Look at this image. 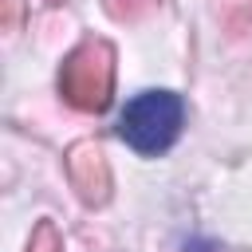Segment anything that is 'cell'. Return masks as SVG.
<instances>
[{
  "label": "cell",
  "mask_w": 252,
  "mask_h": 252,
  "mask_svg": "<svg viewBox=\"0 0 252 252\" xmlns=\"http://www.w3.org/2000/svg\"><path fill=\"white\" fill-rule=\"evenodd\" d=\"M59 94L87 114L110 106L114 94V47L102 35H87L59 67Z\"/></svg>",
  "instance_id": "cell-1"
},
{
  "label": "cell",
  "mask_w": 252,
  "mask_h": 252,
  "mask_svg": "<svg viewBox=\"0 0 252 252\" xmlns=\"http://www.w3.org/2000/svg\"><path fill=\"white\" fill-rule=\"evenodd\" d=\"M181 114H185V106L173 91H146L126 102V110L118 118V134L138 154H161L177 142Z\"/></svg>",
  "instance_id": "cell-2"
},
{
  "label": "cell",
  "mask_w": 252,
  "mask_h": 252,
  "mask_svg": "<svg viewBox=\"0 0 252 252\" xmlns=\"http://www.w3.org/2000/svg\"><path fill=\"white\" fill-rule=\"evenodd\" d=\"M67 177H71V189L79 193L83 205L98 209V205L110 201L114 173H110V161H106L98 142H75L67 150Z\"/></svg>",
  "instance_id": "cell-3"
},
{
  "label": "cell",
  "mask_w": 252,
  "mask_h": 252,
  "mask_svg": "<svg viewBox=\"0 0 252 252\" xmlns=\"http://www.w3.org/2000/svg\"><path fill=\"white\" fill-rule=\"evenodd\" d=\"M161 0H102V8H106V16L110 20H142V16H150L154 8H158Z\"/></svg>",
  "instance_id": "cell-4"
},
{
  "label": "cell",
  "mask_w": 252,
  "mask_h": 252,
  "mask_svg": "<svg viewBox=\"0 0 252 252\" xmlns=\"http://www.w3.org/2000/svg\"><path fill=\"white\" fill-rule=\"evenodd\" d=\"M24 252H63V236H59V228H55L51 220H39V224L32 228V240H28Z\"/></svg>",
  "instance_id": "cell-5"
},
{
  "label": "cell",
  "mask_w": 252,
  "mask_h": 252,
  "mask_svg": "<svg viewBox=\"0 0 252 252\" xmlns=\"http://www.w3.org/2000/svg\"><path fill=\"white\" fill-rule=\"evenodd\" d=\"M20 24H24V0H0V28L20 32Z\"/></svg>",
  "instance_id": "cell-6"
},
{
  "label": "cell",
  "mask_w": 252,
  "mask_h": 252,
  "mask_svg": "<svg viewBox=\"0 0 252 252\" xmlns=\"http://www.w3.org/2000/svg\"><path fill=\"white\" fill-rule=\"evenodd\" d=\"M193 252H213V248L209 244H193Z\"/></svg>",
  "instance_id": "cell-7"
}]
</instances>
